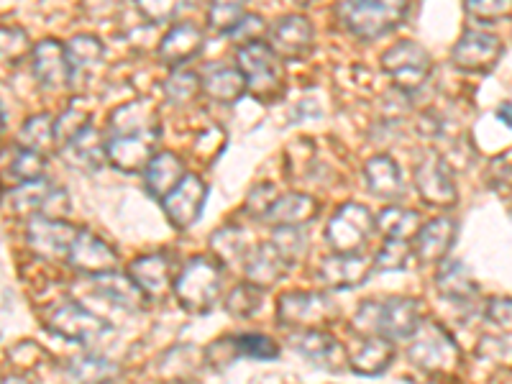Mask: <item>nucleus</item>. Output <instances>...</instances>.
<instances>
[{
    "label": "nucleus",
    "instance_id": "1",
    "mask_svg": "<svg viewBox=\"0 0 512 384\" xmlns=\"http://www.w3.org/2000/svg\"><path fill=\"white\" fill-rule=\"evenodd\" d=\"M354 326L367 336L410 338L420 328V305L410 297H390L382 303H364L354 318Z\"/></svg>",
    "mask_w": 512,
    "mask_h": 384
},
{
    "label": "nucleus",
    "instance_id": "2",
    "mask_svg": "<svg viewBox=\"0 0 512 384\" xmlns=\"http://www.w3.org/2000/svg\"><path fill=\"white\" fill-rule=\"evenodd\" d=\"M223 277L218 259L210 256H195L185 264L180 277L175 280V295L182 308L195 315H205L213 310L218 295H221Z\"/></svg>",
    "mask_w": 512,
    "mask_h": 384
},
{
    "label": "nucleus",
    "instance_id": "3",
    "mask_svg": "<svg viewBox=\"0 0 512 384\" xmlns=\"http://www.w3.org/2000/svg\"><path fill=\"white\" fill-rule=\"evenodd\" d=\"M410 0H344L341 16L346 29L359 39H377L400 24Z\"/></svg>",
    "mask_w": 512,
    "mask_h": 384
},
{
    "label": "nucleus",
    "instance_id": "4",
    "mask_svg": "<svg viewBox=\"0 0 512 384\" xmlns=\"http://www.w3.org/2000/svg\"><path fill=\"white\" fill-rule=\"evenodd\" d=\"M0 203H3L6 210H11L13 216L34 218H64L72 208L67 192L62 187L47 182L44 177L11 187Z\"/></svg>",
    "mask_w": 512,
    "mask_h": 384
},
{
    "label": "nucleus",
    "instance_id": "5",
    "mask_svg": "<svg viewBox=\"0 0 512 384\" xmlns=\"http://www.w3.org/2000/svg\"><path fill=\"white\" fill-rule=\"evenodd\" d=\"M415 344L410 346V359L420 369L431 374H451L459 369L461 351L438 323H420L413 333Z\"/></svg>",
    "mask_w": 512,
    "mask_h": 384
},
{
    "label": "nucleus",
    "instance_id": "6",
    "mask_svg": "<svg viewBox=\"0 0 512 384\" xmlns=\"http://www.w3.org/2000/svg\"><path fill=\"white\" fill-rule=\"evenodd\" d=\"M239 70L246 80V90H251L259 98H269L282 88V64L280 54L274 52L269 44L254 41L246 44L236 54Z\"/></svg>",
    "mask_w": 512,
    "mask_h": 384
},
{
    "label": "nucleus",
    "instance_id": "7",
    "mask_svg": "<svg viewBox=\"0 0 512 384\" xmlns=\"http://www.w3.org/2000/svg\"><path fill=\"white\" fill-rule=\"evenodd\" d=\"M382 67L395 80L402 93H413V90H420L428 82L433 62L431 54L425 52L420 44L402 39L382 54Z\"/></svg>",
    "mask_w": 512,
    "mask_h": 384
},
{
    "label": "nucleus",
    "instance_id": "8",
    "mask_svg": "<svg viewBox=\"0 0 512 384\" xmlns=\"http://www.w3.org/2000/svg\"><path fill=\"white\" fill-rule=\"evenodd\" d=\"M374 231V218L364 205L346 203L328 223V244L336 254H359Z\"/></svg>",
    "mask_w": 512,
    "mask_h": 384
},
{
    "label": "nucleus",
    "instance_id": "9",
    "mask_svg": "<svg viewBox=\"0 0 512 384\" xmlns=\"http://www.w3.org/2000/svg\"><path fill=\"white\" fill-rule=\"evenodd\" d=\"M49 328L57 336L75 341V344H95L100 338L111 336V323L100 315H93L77 303H64L62 308L49 315Z\"/></svg>",
    "mask_w": 512,
    "mask_h": 384
},
{
    "label": "nucleus",
    "instance_id": "10",
    "mask_svg": "<svg viewBox=\"0 0 512 384\" xmlns=\"http://www.w3.org/2000/svg\"><path fill=\"white\" fill-rule=\"evenodd\" d=\"M77 233L80 231L62 218H31L26 244L41 259H67Z\"/></svg>",
    "mask_w": 512,
    "mask_h": 384
},
{
    "label": "nucleus",
    "instance_id": "11",
    "mask_svg": "<svg viewBox=\"0 0 512 384\" xmlns=\"http://www.w3.org/2000/svg\"><path fill=\"white\" fill-rule=\"evenodd\" d=\"M336 308L326 295H313V292H287L277 303V315L285 326L295 328H318L320 323H328Z\"/></svg>",
    "mask_w": 512,
    "mask_h": 384
},
{
    "label": "nucleus",
    "instance_id": "12",
    "mask_svg": "<svg viewBox=\"0 0 512 384\" xmlns=\"http://www.w3.org/2000/svg\"><path fill=\"white\" fill-rule=\"evenodd\" d=\"M502 57V41L495 34L487 31H466L459 41H456L454 64L464 72H489L500 62Z\"/></svg>",
    "mask_w": 512,
    "mask_h": 384
},
{
    "label": "nucleus",
    "instance_id": "13",
    "mask_svg": "<svg viewBox=\"0 0 512 384\" xmlns=\"http://www.w3.org/2000/svg\"><path fill=\"white\" fill-rule=\"evenodd\" d=\"M415 185L425 203L438 205V208H448L456 203L454 175L438 154H428L420 159L418 169H415Z\"/></svg>",
    "mask_w": 512,
    "mask_h": 384
},
{
    "label": "nucleus",
    "instance_id": "14",
    "mask_svg": "<svg viewBox=\"0 0 512 384\" xmlns=\"http://www.w3.org/2000/svg\"><path fill=\"white\" fill-rule=\"evenodd\" d=\"M205 198H208L205 182L195 175H185V180L175 190L164 195L162 208L177 228H190L192 223L198 221L200 213H203Z\"/></svg>",
    "mask_w": 512,
    "mask_h": 384
},
{
    "label": "nucleus",
    "instance_id": "15",
    "mask_svg": "<svg viewBox=\"0 0 512 384\" xmlns=\"http://www.w3.org/2000/svg\"><path fill=\"white\" fill-rule=\"evenodd\" d=\"M34 77L44 90H67L72 85V70L67 62V52L57 39H44L36 44Z\"/></svg>",
    "mask_w": 512,
    "mask_h": 384
},
{
    "label": "nucleus",
    "instance_id": "16",
    "mask_svg": "<svg viewBox=\"0 0 512 384\" xmlns=\"http://www.w3.org/2000/svg\"><path fill=\"white\" fill-rule=\"evenodd\" d=\"M67 262H70V267L75 269V272L98 277V274L113 272V269H116L118 256L116 251H113V246L105 244L100 236L80 231L77 233L75 244H72L70 254H67Z\"/></svg>",
    "mask_w": 512,
    "mask_h": 384
},
{
    "label": "nucleus",
    "instance_id": "17",
    "mask_svg": "<svg viewBox=\"0 0 512 384\" xmlns=\"http://www.w3.org/2000/svg\"><path fill=\"white\" fill-rule=\"evenodd\" d=\"M315 29L310 24V18L300 16V13H290L282 16L280 21H274L269 29V47L280 57H303L310 47H313Z\"/></svg>",
    "mask_w": 512,
    "mask_h": 384
},
{
    "label": "nucleus",
    "instance_id": "18",
    "mask_svg": "<svg viewBox=\"0 0 512 384\" xmlns=\"http://www.w3.org/2000/svg\"><path fill=\"white\" fill-rule=\"evenodd\" d=\"M374 272V259L364 254H333L318 267V280L333 290H346L367 280Z\"/></svg>",
    "mask_w": 512,
    "mask_h": 384
},
{
    "label": "nucleus",
    "instance_id": "19",
    "mask_svg": "<svg viewBox=\"0 0 512 384\" xmlns=\"http://www.w3.org/2000/svg\"><path fill=\"white\" fill-rule=\"evenodd\" d=\"M154 136H108L105 157L121 172H144L154 157Z\"/></svg>",
    "mask_w": 512,
    "mask_h": 384
},
{
    "label": "nucleus",
    "instance_id": "20",
    "mask_svg": "<svg viewBox=\"0 0 512 384\" xmlns=\"http://www.w3.org/2000/svg\"><path fill=\"white\" fill-rule=\"evenodd\" d=\"M128 277L144 292V297H164L175 287L172 264L164 254H146L134 259L128 267Z\"/></svg>",
    "mask_w": 512,
    "mask_h": 384
},
{
    "label": "nucleus",
    "instance_id": "21",
    "mask_svg": "<svg viewBox=\"0 0 512 384\" xmlns=\"http://www.w3.org/2000/svg\"><path fill=\"white\" fill-rule=\"evenodd\" d=\"M111 136H154L159 139V116L149 100H131L111 116Z\"/></svg>",
    "mask_w": 512,
    "mask_h": 384
},
{
    "label": "nucleus",
    "instance_id": "22",
    "mask_svg": "<svg viewBox=\"0 0 512 384\" xmlns=\"http://www.w3.org/2000/svg\"><path fill=\"white\" fill-rule=\"evenodd\" d=\"M62 159L70 167L82 169V172H98L103 167L105 157V139L100 136L98 128L90 123L77 136H72L67 144L62 146Z\"/></svg>",
    "mask_w": 512,
    "mask_h": 384
},
{
    "label": "nucleus",
    "instance_id": "23",
    "mask_svg": "<svg viewBox=\"0 0 512 384\" xmlns=\"http://www.w3.org/2000/svg\"><path fill=\"white\" fill-rule=\"evenodd\" d=\"M454 239H456V221H451V218L446 216L436 218V221L420 226V231L415 233L413 251L423 264L441 262V259H446L448 249L454 246Z\"/></svg>",
    "mask_w": 512,
    "mask_h": 384
},
{
    "label": "nucleus",
    "instance_id": "24",
    "mask_svg": "<svg viewBox=\"0 0 512 384\" xmlns=\"http://www.w3.org/2000/svg\"><path fill=\"white\" fill-rule=\"evenodd\" d=\"M290 346L295 351H300L308 361L318 364V367L338 369L344 364V349H341V344L323 331L305 328V331L295 333V336L290 338Z\"/></svg>",
    "mask_w": 512,
    "mask_h": 384
},
{
    "label": "nucleus",
    "instance_id": "25",
    "mask_svg": "<svg viewBox=\"0 0 512 384\" xmlns=\"http://www.w3.org/2000/svg\"><path fill=\"white\" fill-rule=\"evenodd\" d=\"M203 31L195 24H177L167 31V36L159 44V59L169 67H180V64L190 62L192 57H198L203 49Z\"/></svg>",
    "mask_w": 512,
    "mask_h": 384
},
{
    "label": "nucleus",
    "instance_id": "26",
    "mask_svg": "<svg viewBox=\"0 0 512 384\" xmlns=\"http://www.w3.org/2000/svg\"><path fill=\"white\" fill-rule=\"evenodd\" d=\"M185 164H182L180 157H175L172 152H159L154 154L152 162L146 164L144 169V180L149 195L162 200L164 195L175 190L182 180H185Z\"/></svg>",
    "mask_w": 512,
    "mask_h": 384
},
{
    "label": "nucleus",
    "instance_id": "27",
    "mask_svg": "<svg viewBox=\"0 0 512 384\" xmlns=\"http://www.w3.org/2000/svg\"><path fill=\"white\" fill-rule=\"evenodd\" d=\"M287 262L282 259V254L272 246V241L267 244H259L249 256H246V282L256 285L259 290L264 287H272L282 280L285 274Z\"/></svg>",
    "mask_w": 512,
    "mask_h": 384
},
{
    "label": "nucleus",
    "instance_id": "28",
    "mask_svg": "<svg viewBox=\"0 0 512 384\" xmlns=\"http://www.w3.org/2000/svg\"><path fill=\"white\" fill-rule=\"evenodd\" d=\"M318 213V200L305 192H290L282 198L274 200L272 208L267 210V221L274 226H303V223L313 221Z\"/></svg>",
    "mask_w": 512,
    "mask_h": 384
},
{
    "label": "nucleus",
    "instance_id": "29",
    "mask_svg": "<svg viewBox=\"0 0 512 384\" xmlns=\"http://www.w3.org/2000/svg\"><path fill=\"white\" fill-rule=\"evenodd\" d=\"M364 172H367L369 190H372L377 198L395 200V198H400L402 190H405V185H402L400 167H397L395 159L387 157V154H377V157L369 159L367 167H364Z\"/></svg>",
    "mask_w": 512,
    "mask_h": 384
},
{
    "label": "nucleus",
    "instance_id": "30",
    "mask_svg": "<svg viewBox=\"0 0 512 384\" xmlns=\"http://www.w3.org/2000/svg\"><path fill=\"white\" fill-rule=\"evenodd\" d=\"M392 341L384 336H367L361 349L351 356V369L364 377H377L392 364Z\"/></svg>",
    "mask_w": 512,
    "mask_h": 384
},
{
    "label": "nucleus",
    "instance_id": "31",
    "mask_svg": "<svg viewBox=\"0 0 512 384\" xmlns=\"http://www.w3.org/2000/svg\"><path fill=\"white\" fill-rule=\"evenodd\" d=\"M200 85L208 93V98L218 100V103H236L241 95L246 93V80L241 70H231V67H208Z\"/></svg>",
    "mask_w": 512,
    "mask_h": 384
},
{
    "label": "nucleus",
    "instance_id": "32",
    "mask_svg": "<svg viewBox=\"0 0 512 384\" xmlns=\"http://www.w3.org/2000/svg\"><path fill=\"white\" fill-rule=\"evenodd\" d=\"M95 287H98V292L105 300H111L113 305H121V308L128 310H136L141 305V300H144V292L134 285V280L128 274L116 272V269L98 274Z\"/></svg>",
    "mask_w": 512,
    "mask_h": 384
},
{
    "label": "nucleus",
    "instance_id": "33",
    "mask_svg": "<svg viewBox=\"0 0 512 384\" xmlns=\"http://www.w3.org/2000/svg\"><path fill=\"white\" fill-rule=\"evenodd\" d=\"M374 226L382 231L384 239L410 241L415 239V233L420 231V216L415 210L390 205V208H384L382 213L374 218Z\"/></svg>",
    "mask_w": 512,
    "mask_h": 384
},
{
    "label": "nucleus",
    "instance_id": "34",
    "mask_svg": "<svg viewBox=\"0 0 512 384\" xmlns=\"http://www.w3.org/2000/svg\"><path fill=\"white\" fill-rule=\"evenodd\" d=\"M54 121H57V118H52L49 113H39V116H31L29 121L21 126V131H18V146H21V149H29V152L44 154V157H47L54 146H57Z\"/></svg>",
    "mask_w": 512,
    "mask_h": 384
},
{
    "label": "nucleus",
    "instance_id": "35",
    "mask_svg": "<svg viewBox=\"0 0 512 384\" xmlns=\"http://www.w3.org/2000/svg\"><path fill=\"white\" fill-rule=\"evenodd\" d=\"M118 367L103 356H77L67 364V377L72 384H108Z\"/></svg>",
    "mask_w": 512,
    "mask_h": 384
},
{
    "label": "nucleus",
    "instance_id": "36",
    "mask_svg": "<svg viewBox=\"0 0 512 384\" xmlns=\"http://www.w3.org/2000/svg\"><path fill=\"white\" fill-rule=\"evenodd\" d=\"M436 282L438 290L451 300H472L477 295V282L461 262H443Z\"/></svg>",
    "mask_w": 512,
    "mask_h": 384
},
{
    "label": "nucleus",
    "instance_id": "37",
    "mask_svg": "<svg viewBox=\"0 0 512 384\" xmlns=\"http://www.w3.org/2000/svg\"><path fill=\"white\" fill-rule=\"evenodd\" d=\"M67 52V62H70L72 70V82H75V75L80 72H90L93 67H98L105 57V49L95 36H75V39L64 47Z\"/></svg>",
    "mask_w": 512,
    "mask_h": 384
},
{
    "label": "nucleus",
    "instance_id": "38",
    "mask_svg": "<svg viewBox=\"0 0 512 384\" xmlns=\"http://www.w3.org/2000/svg\"><path fill=\"white\" fill-rule=\"evenodd\" d=\"M200 90H203L200 77L192 70H180V67L164 82V95H167V100L172 105H180V108L182 105H190L192 100L198 98Z\"/></svg>",
    "mask_w": 512,
    "mask_h": 384
},
{
    "label": "nucleus",
    "instance_id": "39",
    "mask_svg": "<svg viewBox=\"0 0 512 384\" xmlns=\"http://www.w3.org/2000/svg\"><path fill=\"white\" fill-rule=\"evenodd\" d=\"M246 0H210L208 24L210 29L221 31V34H231V29L239 24L246 16L244 11Z\"/></svg>",
    "mask_w": 512,
    "mask_h": 384
},
{
    "label": "nucleus",
    "instance_id": "40",
    "mask_svg": "<svg viewBox=\"0 0 512 384\" xmlns=\"http://www.w3.org/2000/svg\"><path fill=\"white\" fill-rule=\"evenodd\" d=\"M31 52V39L18 26H3L0 29V64H16Z\"/></svg>",
    "mask_w": 512,
    "mask_h": 384
},
{
    "label": "nucleus",
    "instance_id": "41",
    "mask_svg": "<svg viewBox=\"0 0 512 384\" xmlns=\"http://www.w3.org/2000/svg\"><path fill=\"white\" fill-rule=\"evenodd\" d=\"M272 246L290 264L308 249V241H305V233L300 231V226H277L272 233Z\"/></svg>",
    "mask_w": 512,
    "mask_h": 384
},
{
    "label": "nucleus",
    "instance_id": "42",
    "mask_svg": "<svg viewBox=\"0 0 512 384\" xmlns=\"http://www.w3.org/2000/svg\"><path fill=\"white\" fill-rule=\"evenodd\" d=\"M259 303H262V292H259V287L246 282V285L233 287L231 295L226 297V310L233 318H249V315L259 308Z\"/></svg>",
    "mask_w": 512,
    "mask_h": 384
},
{
    "label": "nucleus",
    "instance_id": "43",
    "mask_svg": "<svg viewBox=\"0 0 512 384\" xmlns=\"http://www.w3.org/2000/svg\"><path fill=\"white\" fill-rule=\"evenodd\" d=\"M210 244H213V251H216L218 262L233 264L236 259H244L246 256L244 233L233 231V228H223V231H218Z\"/></svg>",
    "mask_w": 512,
    "mask_h": 384
},
{
    "label": "nucleus",
    "instance_id": "44",
    "mask_svg": "<svg viewBox=\"0 0 512 384\" xmlns=\"http://www.w3.org/2000/svg\"><path fill=\"white\" fill-rule=\"evenodd\" d=\"M8 177H11L16 185L31 180H41L44 177V154L29 152V149H21L13 159V164L8 167Z\"/></svg>",
    "mask_w": 512,
    "mask_h": 384
},
{
    "label": "nucleus",
    "instance_id": "45",
    "mask_svg": "<svg viewBox=\"0 0 512 384\" xmlns=\"http://www.w3.org/2000/svg\"><path fill=\"white\" fill-rule=\"evenodd\" d=\"M233 349L241 351L244 356H251V359H277L280 354V346L274 344L272 338L264 336V333H244V336L233 338Z\"/></svg>",
    "mask_w": 512,
    "mask_h": 384
},
{
    "label": "nucleus",
    "instance_id": "46",
    "mask_svg": "<svg viewBox=\"0 0 512 384\" xmlns=\"http://www.w3.org/2000/svg\"><path fill=\"white\" fill-rule=\"evenodd\" d=\"M408 256V241L384 239V246L379 249V254L374 256V269H377V272H395V269H402L408 264Z\"/></svg>",
    "mask_w": 512,
    "mask_h": 384
},
{
    "label": "nucleus",
    "instance_id": "47",
    "mask_svg": "<svg viewBox=\"0 0 512 384\" xmlns=\"http://www.w3.org/2000/svg\"><path fill=\"white\" fill-rule=\"evenodd\" d=\"M93 118H90L88 111H80V108H70L64 111L62 116L54 121V134H57V146H64L72 136H77L85 126H90Z\"/></svg>",
    "mask_w": 512,
    "mask_h": 384
},
{
    "label": "nucleus",
    "instance_id": "48",
    "mask_svg": "<svg viewBox=\"0 0 512 384\" xmlns=\"http://www.w3.org/2000/svg\"><path fill=\"white\" fill-rule=\"evenodd\" d=\"M187 3H190V0H136L139 11L144 13L146 21H152V24L172 21Z\"/></svg>",
    "mask_w": 512,
    "mask_h": 384
},
{
    "label": "nucleus",
    "instance_id": "49",
    "mask_svg": "<svg viewBox=\"0 0 512 384\" xmlns=\"http://www.w3.org/2000/svg\"><path fill=\"white\" fill-rule=\"evenodd\" d=\"M466 8L477 21H500L512 8V0H466Z\"/></svg>",
    "mask_w": 512,
    "mask_h": 384
},
{
    "label": "nucleus",
    "instance_id": "50",
    "mask_svg": "<svg viewBox=\"0 0 512 384\" xmlns=\"http://www.w3.org/2000/svg\"><path fill=\"white\" fill-rule=\"evenodd\" d=\"M262 34H264V18L262 16H254V13H246V16L239 21V24H236L231 29V39L239 41L241 47H246V44H254V41H259V36H262Z\"/></svg>",
    "mask_w": 512,
    "mask_h": 384
},
{
    "label": "nucleus",
    "instance_id": "51",
    "mask_svg": "<svg viewBox=\"0 0 512 384\" xmlns=\"http://www.w3.org/2000/svg\"><path fill=\"white\" fill-rule=\"evenodd\" d=\"M280 198L277 195V187L274 185H259L249 192V200H246V210H251L254 216H267V210L272 208L274 200Z\"/></svg>",
    "mask_w": 512,
    "mask_h": 384
},
{
    "label": "nucleus",
    "instance_id": "52",
    "mask_svg": "<svg viewBox=\"0 0 512 384\" xmlns=\"http://www.w3.org/2000/svg\"><path fill=\"white\" fill-rule=\"evenodd\" d=\"M487 318L502 331L512 333V300L510 297H492L487 305Z\"/></svg>",
    "mask_w": 512,
    "mask_h": 384
},
{
    "label": "nucleus",
    "instance_id": "53",
    "mask_svg": "<svg viewBox=\"0 0 512 384\" xmlns=\"http://www.w3.org/2000/svg\"><path fill=\"white\" fill-rule=\"evenodd\" d=\"M497 118H500L507 128H512V103H502L500 111H497Z\"/></svg>",
    "mask_w": 512,
    "mask_h": 384
},
{
    "label": "nucleus",
    "instance_id": "54",
    "mask_svg": "<svg viewBox=\"0 0 512 384\" xmlns=\"http://www.w3.org/2000/svg\"><path fill=\"white\" fill-rule=\"evenodd\" d=\"M0 384H31V382L24 377H3L0 379Z\"/></svg>",
    "mask_w": 512,
    "mask_h": 384
},
{
    "label": "nucleus",
    "instance_id": "55",
    "mask_svg": "<svg viewBox=\"0 0 512 384\" xmlns=\"http://www.w3.org/2000/svg\"><path fill=\"white\" fill-rule=\"evenodd\" d=\"M292 3H300V6H305V3H310V0H292Z\"/></svg>",
    "mask_w": 512,
    "mask_h": 384
},
{
    "label": "nucleus",
    "instance_id": "56",
    "mask_svg": "<svg viewBox=\"0 0 512 384\" xmlns=\"http://www.w3.org/2000/svg\"><path fill=\"white\" fill-rule=\"evenodd\" d=\"M0 128H3V111H0Z\"/></svg>",
    "mask_w": 512,
    "mask_h": 384
}]
</instances>
